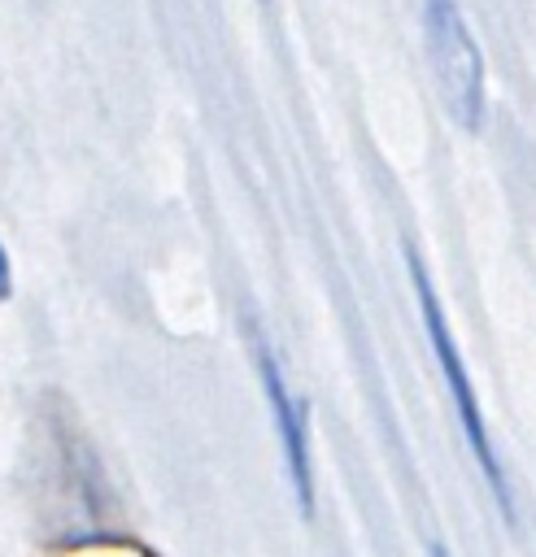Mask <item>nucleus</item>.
<instances>
[{"label":"nucleus","instance_id":"1","mask_svg":"<svg viewBox=\"0 0 536 557\" xmlns=\"http://www.w3.org/2000/svg\"><path fill=\"white\" fill-rule=\"evenodd\" d=\"M423 39L431 57V74L440 83L444 109L462 131H479L484 122V57L458 9V0H418Z\"/></svg>","mask_w":536,"mask_h":557},{"label":"nucleus","instance_id":"5","mask_svg":"<svg viewBox=\"0 0 536 557\" xmlns=\"http://www.w3.org/2000/svg\"><path fill=\"white\" fill-rule=\"evenodd\" d=\"M431 557H449V553H444V548H436V544H431Z\"/></svg>","mask_w":536,"mask_h":557},{"label":"nucleus","instance_id":"4","mask_svg":"<svg viewBox=\"0 0 536 557\" xmlns=\"http://www.w3.org/2000/svg\"><path fill=\"white\" fill-rule=\"evenodd\" d=\"M0 296H13V278H9V252H0Z\"/></svg>","mask_w":536,"mask_h":557},{"label":"nucleus","instance_id":"2","mask_svg":"<svg viewBox=\"0 0 536 557\" xmlns=\"http://www.w3.org/2000/svg\"><path fill=\"white\" fill-rule=\"evenodd\" d=\"M405 265H410V278H414V296H418V309H423V326H427V339H431V348H436V361H440V370H444V379H449V396H453V405H458V418H462L466 444H471V453H475V461H479L484 479L492 483V496H497V505L505 509V522H514V505H510L505 470H501V461H497V453H492V444H488V431H484V413H479V400H475V392H471V379H466V370H462L458 344H453V335H449V322H444V313H440V300H436V292H431V278H427V270H423V257H418L414 248H405Z\"/></svg>","mask_w":536,"mask_h":557},{"label":"nucleus","instance_id":"3","mask_svg":"<svg viewBox=\"0 0 536 557\" xmlns=\"http://www.w3.org/2000/svg\"><path fill=\"white\" fill-rule=\"evenodd\" d=\"M257 370H261V387H266V400L275 409V426L283 435V453H288V470H292V483H296V500L305 513H314V474H309V444H305V418H301V405L292 400L283 374H279V361L275 352L257 339Z\"/></svg>","mask_w":536,"mask_h":557}]
</instances>
